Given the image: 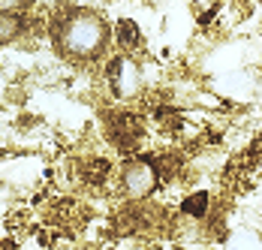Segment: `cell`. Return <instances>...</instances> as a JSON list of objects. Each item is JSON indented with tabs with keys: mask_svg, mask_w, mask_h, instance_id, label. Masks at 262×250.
Masks as SVG:
<instances>
[{
	"mask_svg": "<svg viewBox=\"0 0 262 250\" xmlns=\"http://www.w3.org/2000/svg\"><path fill=\"white\" fill-rule=\"evenodd\" d=\"M49 39L60 60L88 67L105 57L112 46V22L94 6L60 3L49 18Z\"/></svg>",
	"mask_w": 262,
	"mask_h": 250,
	"instance_id": "1",
	"label": "cell"
},
{
	"mask_svg": "<svg viewBox=\"0 0 262 250\" xmlns=\"http://www.w3.org/2000/svg\"><path fill=\"white\" fill-rule=\"evenodd\" d=\"M103 85L108 97L115 102H130L142 94L145 88V70L139 64V57L115 51L112 57H105L103 64Z\"/></svg>",
	"mask_w": 262,
	"mask_h": 250,
	"instance_id": "2",
	"label": "cell"
},
{
	"mask_svg": "<svg viewBox=\"0 0 262 250\" xmlns=\"http://www.w3.org/2000/svg\"><path fill=\"white\" fill-rule=\"evenodd\" d=\"M160 184H163V178H160L157 157H133L118 169V190L130 202L151 199Z\"/></svg>",
	"mask_w": 262,
	"mask_h": 250,
	"instance_id": "3",
	"label": "cell"
},
{
	"mask_svg": "<svg viewBox=\"0 0 262 250\" xmlns=\"http://www.w3.org/2000/svg\"><path fill=\"white\" fill-rule=\"evenodd\" d=\"M103 130L105 139L115 145L118 151L130 154L142 145V136H145V127L139 121L136 112H127V109H112L103 115Z\"/></svg>",
	"mask_w": 262,
	"mask_h": 250,
	"instance_id": "4",
	"label": "cell"
},
{
	"mask_svg": "<svg viewBox=\"0 0 262 250\" xmlns=\"http://www.w3.org/2000/svg\"><path fill=\"white\" fill-rule=\"evenodd\" d=\"M112 43L118 46V51L139 57V54L145 51V33H142V27H139L136 18L124 15V18H118V22L112 25Z\"/></svg>",
	"mask_w": 262,
	"mask_h": 250,
	"instance_id": "5",
	"label": "cell"
},
{
	"mask_svg": "<svg viewBox=\"0 0 262 250\" xmlns=\"http://www.w3.org/2000/svg\"><path fill=\"white\" fill-rule=\"evenodd\" d=\"M30 27H33V25H30V18H27V15L0 12V49H6V46L18 43L27 30H30Z\"/></svg>",
	"mask_w": 262,
	"mask_h": 250,
	"instance_id": "6",
	"label": "cell"
},
{
	"mask_svg": "<svg viewBox=\"0 0 262 250\" xmlns=\"http://www.w3.org/2000/svg\"><path fill=\"white\" fill-rule=\"evenodd\" d=\"M232 250H262V244H259V238L256 235H235V241H232Z\"/></svg>",
	"mask_w": 262,
	"mask_h": 250,
	"instance_id": "7",
	"label": "cell"
},
{
	"mask_svg": "<svg viewBox=\"0 0 262 250\" xmlns=\"http://www.w3.org/2000/svg\"><path fill=\"white\" fill-rule=\"evenodd\" d=\"M145 3H148V6H169L172 0H145Z\"/></svg>",
	"mask_w": 262,
	"mask_h": 250,
	"instance_id": "8",
	"label": "cell"
}]
</instances>
